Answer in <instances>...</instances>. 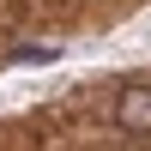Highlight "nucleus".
Here are the masks:
<instances>
[{
	"label": "nucleus",
	"mask_w": 151,
	"mask_h": 151,
	"mask_svg": "<svg viewBox=\"0 0 151 151\" xmlns=\"http://www.w3.org/2000/svg\"><path fill=\"white\" fill-rule=\"evenodd\" d=\"M115 127L127 139H151V85H127L115 97Z\"/></svg>",
	"instance_id": "1"
}]
</instances>
